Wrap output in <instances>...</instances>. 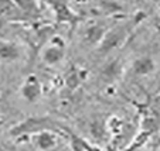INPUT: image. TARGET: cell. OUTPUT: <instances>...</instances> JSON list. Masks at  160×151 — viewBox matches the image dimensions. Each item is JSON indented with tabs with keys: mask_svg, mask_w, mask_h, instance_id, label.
Instances as JSON below:
<instances>
[{
	"mask_svg": "<svg viewBox=\"0 0 160 151\" xmlns=\"http://www.w3.org/2000/svg\"><path fill=\"white\" fill-rule=\"evenodd\" d=\"M146 18V14L143 12L136 13L135 16L126 18V20L118 21L116 24H113L108 30L105 38L99 44L97 48V54L99 57H105L109 55L112 51L121 48L125 42L129 40V37L133 34V31L142 24V21Z\"/></svg>",
	"mask_w": 160,
	"mask_h": 151,
	"instance_id": "cell-1",
	"label": "cell"
},
{
	"mask_svg": "<svg viewBox=\"0 0 160 151\" xmlns=\"http://www.w3.org/2000/svg\"><path fill=\"white\" fill-rule=\"evenodd\" d=\"M31 137V143L33 145L40 151H52L58 145V137L60 134L55 131H40L37 134H33Z\"/></svg>",
	"mask_w": 160,
	"mask_h": 151,
	"instance_id": "cell-9",
	"label": "cell"
},
{
	"mask_svg": "<svg viewBox=\"0 0 160 151\" xmlns=\"http://www.w3.org/2000/svg\"><path fill=\"white\" fill-rule=\"evenodd\" d=\"M55 131L60 136L70 133V129H67L64 124H61L60 121L54 120L51 117H45V116H33V117H27L23 121L14 124L9 130V134L14 139H21V137H28L37 134L40 131Z\"/></svg>",
	"mask_w": 160,
	"mask_h": 151,
	"instance_id": "cell-2",
	"label": "cell"
},
{
	"mask_svg": "<svg viewBox=\"0 0 160 151\" xmlns=\"http://www.w3.org/2000/svg\"><path fill=\"white\" fill-rule=\"evenodd\" d=\"M81 73H82L81 69H75V68H72L71 72L68 73V76H67V85L72 89L77 88V86H79V83H81V81H82Z\"/></svg>",
	"mask_w": 160,
	"mask_h": 151,
	"instance_id": "cell-13",
	"label": "cell"
},
{
	"mask_svg": "<svg viewBox=\"0 0 160 151\" xmlns=\"http://www.w3.org/2000/svg\"><path fill=\"white\" fill-rule=\"evenodd\" d=\"M24 58V50L20 44L10 40H0V62L14 64Z\"/></svg>",
	"mask_w": 160,
	"mask_h": 151,
	"instance_id": "cell-8",
	"label": "cell"
},
{
	"mask_svg": "<svg viewBox=\"0 0 160 151\" xmlns=\"http://www.w3.org/2000/svg\"><path fill=\"white\" fill-rule=\"evenodd\" d=\"M109 28L111 27H108L105 21H94V23H91L82 31V42L87 47L97 50L99 47V44L102 42V40L105 38Z\"/></svg>",
	"mask_w": 160,
	"mask_h": 151,
	"instance_id": "cell-5",
	"label": "cell"
},
{
	"mask_svg": "<svg viewBox=\"0 0 160 151\" xmlns=\"http://www.w3.org/2000/svg\"><path fill=\"white\" fill-rule=\"evenodd\" d=\"M157 71V62L152 55L143 54L136 57L129 65V72L136 78H148Z\"/></svg>",
	"mask_w": 160,
	"mask_h": 151,
	"instance_id": "cell-6",
	"label": "cell"
},
{
	"mask_svg": "<svg viewBox=\"0 0 160 151\" xmlns=\"http://www.w3.org/2000/svg\"><path fill=\"white\" fill-rule=\"evenodd\" d=\"M52 12H54L55 20H57L58 23L70 24L72 28L81 21V16L74 12V10L67 4L65 0H62V2H60L58 4H55V6L52 7Z\"/></svg>",
	"mask_w": 160,
	"mask_h": 151,
	"instance_id": "cell-10",
	"label": "cell"
},
{
	"mask_svg": "<svg viewBox=\"0 0 160 151\" xmlns=\"http://www.w3.org/2000/svg\"><path fill=\"white\" fill-rule=\"evenodd\" d=\"M13 3L23 16H34L40 13V6L37 0H13Z\"/></svg>",
	"mask_w": 160,
	"mask_h": 151,
	"instance_id": "cell-11",
	"label": "cell"
},
{
	"mask_svg": "<svg viewBox=\"0 0 160 151\" xmlns=\"http://www.w3.org/2000/svg\"><path fill=\"white\" fill-rule=\"evenodd\" d=\"M20 95L27 103H36L42 96V83L36 75H28L20 86Z\"/></svg>",
	"mask_w": 160,
	"mask_h": 151,
	"instance_id": "cell-7",
	"label": "cell"
},
{
	"mask_svg": "<svg viewBox=\"0 0 160 151\" xmlns=\"http://www.w3.org/2000/svg\"><path fill=\"white\" fill-rule=\"evenodd\" d=\"M3 129H4V120L0 117V134L3 133Z\"/></svg>",
	"mask_w": 160,
	"mask_h": 151,
	"instance_id": "cell-15",
	"label": "cell"
},
{
	"mask_svg": "<svg viewBox=\"0 0 160 151\" xmlns=\"http://www.w3.org/2000/svg\"><path fill=\"white\" fill-rule=\"evenodd\" d=\"M67 47L65 41L61 37L54 35L41 50H40V59L45 67H57L65 59Z\"/></svg>",
	"mask_w": 160,
	"mask_h": 151,
	"instance_id": "cell-3",
	"label": "cell"
},
{
	"mask_svg": "<svg viewBox=\"0 0 160 151\" xmlns=\"http://www.w3.org/2000/svg\"><path fill=\"white\" fill-rule=\"evenodd\" d=\"M142 151H157V150H154V148H150V150H142Z\"/></svg>",
	"mask_w": 160,
	"mask_h": 151,
	"instance_id": "cell-16",
	"label": "cell"
},
{
	"mask_svg": "<svg viewBox=\"0 0 160 151\" xmlns=\"http://www.w3.org/2000/svg\"><path fill=\"white\" fill-rule=\"evenodd\" d=\"M101 13L105 16H115L118 13H123V7L113 0H103L101 2Z\"/></svg>",
	"mask_w": 160,
	"mask_h": 151,
	"instance_id": "cell-12",
	"label": "cell"
},
{
	"mask_svg": "<svg viewBox=\"0 0 160 151\" xmlns=\"http://www.w3.org/2000/svg\"><path fill=\"white\" fill-rule=\"evenodd\" d=\"M125 73V64L119 57L106 61L98 72V79L103 85H113Z\"/></svg>",
	"mask_w": 160,
	"mask_h": 151,
	"instance_id": "cell-4",
	"label": "cell"
},
{
	"mask_svg": "<svg viewBox=\"0 0 160 151\" xmlns=\"http://www.w3.org/2000/svg\"><path fill=\"white\" fill-rule=\"evenodd\" d=\"M6 26H7V18H4V17L0 16V33L6 28Z\"/></svg>",
	"mask_w": 160,
	"mask_h": 151,
	"instance_id": "cell-14",
	"label": "cell"
}]
</instances>
